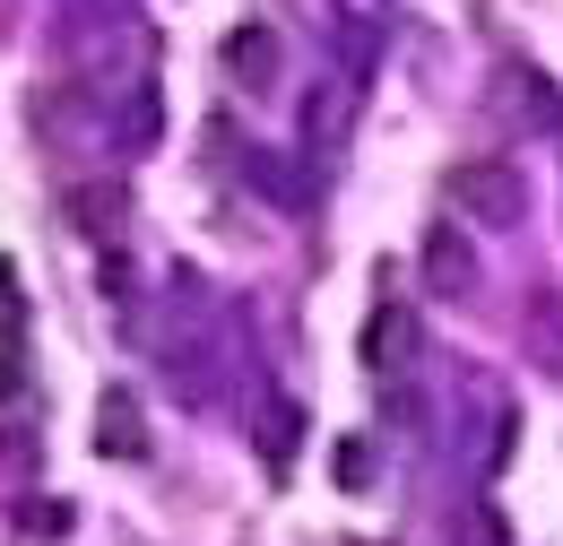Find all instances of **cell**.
I'll list each match as a JSON object with an SVG mask.
<instances>
[{"instance_id": "6da1fadb", "label": "cell", "mask_w": 563, "mask_h": 546, "mask_svg": "<svg viewBox=\"0 0 563 546\" xmlns=\"http://www.w3.org/2000/svg\"><path fill=\"white\" fill-rule=\"evenodd\" d=\"M451 192H460V208H477L486 226H511V217H520V174H511V165H460Z\"/></svg>"}, {"instance_id": "7a4b0ae2", "label": "cell", "mask_w": 563, "mask_h": 546, "mask_svg": "<svg viewBox=\"0 0 563 546\" xmlns=\"http://www.w3.org/2000/svg\"><path fill=\"white\" fill-rule=\"evenodd\" d=\"M104 451H122V460H140V451H147V434H140V408H131L122 391L104 400Z\"/></svg>"}]
</instances>
